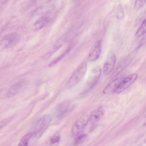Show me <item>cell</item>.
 Instances as JSON below:
<instances>
[{
  "label": "cell",
  "instance_id": "52a82bcc",
  "mask_svg": "<svg viewBox=\"0 0 146 146\" xmlns=\"http://www.w3.org/2000/svg\"><path fill=\"white\" fill-rule=\"evenodd\" d=\"M101 40H98L94 45L88 56V59L90 61H94L99 58L101 53Z\"/></svg>",
  "mask_w": 146,
  "mask_h": 146
},
{
  "label": "cell",
  "instance_id": "603a6c76",
  "mask_svg": "<svg viewBox=\"0 0 146 146\" xmlns=\"http://www.w3.org/2000/svg\"><path fill=\"white\" fill-rule=\"evenodd\" d=\"M60 136L59 135H56L53 137L50 140L51 144H54L57 142L59 140Z\"/></svg>",
  "mask_w": 146,
  "mask_h": 146
},
{
  "label": "cell",
  "instance_id": "7c38bea8",
  "mask_svg": "<svg viewBox=\"0 0 146 146\" xmlns=\"http://www.w3.org/2000/svg\"><path fill=\"white\" fill-rule=\"evenodd\" d=\"M104 111L102 107H100L93 111L91 113L90 119L93 122H96L100 120L103 116Z\"/></svg>",
  "mask_w": 146,
  "mask_h": 146
},
{
  "label": "cell",
  "instance_id": "44dd1931",
  "mask_svg": "<svg viewBox=\"0 0 146 146\" xmlns=\"http://www.w3.org/2000/svg\"><path fill=\"white\" fill-rule=\"evenodd\" d=\"M146 0H136L135 2L134 8L136 10H138L142 7L145 4Z\"/></svg>",
  "mask_w": 146,
  "mask_h": 146
},
{
  "label": "cell",
  "instance_id": "6da1fadb",
  "mask_svg": "<svg viewBox=\"0 0 146 146\" xmlns=\"http://www.w3.org/2000/svg\"><path fill=\"white\" fill-rule=\"evenodd\" d=\"M87 69L86 62L81 64L75 70L66 84L67 88H70L78 84L84 76Z\"/></svg>",
  "mask_w": 146,
  "mask_h": 146
},
{
  "label": "cell",
  "instance_id": "d4e9b609",
  "mask_svg": "<svg viewBox=\"0 0 146 146\" xmlns=\"http://www.w3.org/2000/svg\"><path fill=\"white\" fill-rule=\"evenodd\" d=\"M1 3H6L7 2V1H1Z\"/></svg>",
  "mask_w": 146,
  "mask_h": 146
},
{
  "label": "cell",
  "instance_id": "4fadbf2b",
  "mask_svg": "<svg viewBox=\"0 0 146 146\" xmlns=\"http://www.w3.org/2000/svg\"><path fill=\"white\" fill-rule=\"evenodd\" d=\"M23 84L22 81L19 82L12 86L6 94L7 98L12 97L16 95L22 88Z\"/></svg>",
  "mask_w": 146,
  "mask_h": 146
},
{
  "label": "cell",
  "instance_id": "30bf717a",
  "mask_svg": "<svg viewBox=\"0 0 146 146\" xmlns=\"http://www.w3.org/2000/svg\"><path fill=\"white\" fill-rule=\"evenodd\" d=\"M51 116L49 114L45 115L42 117L37 121L35 127L36 133L40 132L51 120Z\"/></svg>",
  "mask_w": 146,
  "mask_h": 146
},
{
  "label": "cell",
  "instance_id": "ac0fdd59",
  "mask_svg": "<svg viewBox=\"0 0 146 146\" xmlns=\"http://www.w3.org/2000/svg\"><path fill=\"white\" fill-rule=\"evenodd\" d=\"M146 20L145 19L137 31L135 36L136 37H140L144 35L146 32Z\"/></svg>",
  "mask_w": 146,
  "mask_h": 146
},
{
  "label": "cell",
  "instance_id": "4316f807",
  "mask_svg": "<svg viewBox=\"0 0 146 146\" xmlns=\"http://www.w3.org/2000/svg\"><path fill=\"white\" fill-rule=\"evenodd\" d=\"M1 91V90H0V92Z\"/></svg>",
  "mask_w": 146,
  "mask_h": 146
},
{
  "label": "cell",
  "instance_id": "d6986e66",
  "mask_svg": "<svg viewBox=\"0 0 146 146\" xmlns=\"http://www.w3.org/2000/svg\"><path fill=\"white\" fill-rule=\"evenodd\" d=\"M87 137L85 134H82L78 136L75 139L74 142V145H77L83 142Z\"/></svg>",
  "mask_w": 146,
  "mask_h": 146
},
{
  "label": "cell",
  "instance_id": "cb8c5ba5",
  "mask_svg": "<svg viewBox=\"0 0 146 146\" xmlns=\"http://www.w3.org/2000/svg\"><path fill=\"white\" fill-rule=\"evenodd\" d=\"M145 38H144L143 39L142 41H141V43L138 46V48L141 47L144 44H145Z\"/></svg>",
  "mask_w": 146,
  "mask_h": 146
},
{
  "label": "cell",
  "instance_id": "8fae6325",
  "mask_svg": "<svg viewBox=\"0 0 146 146\" xmlns=\"http://www.w3.org/2000/svg\"><path fill=\"white\" fill-rule=\"evenodd\" d=\"M53 4L48 5L40 7L34 11L33 14L35 15H44L50 13L54 8Z\"/></svg>",
  "mask_w": 146,
  "mask_h": 146
},
{
  "label": "cell",
  "instance_id": "8992f818",
  "mask_svg": "<svg viewBox=\"0 0 146 146\" xmlns=\"http://www.w3.org/2000/svg\"><path fill=\"white\" fill-rule=\"evenodd\" d=\"M90 117L85 115L78 119L75 123L72 129V134L76 135L80 133L88 123Z\"/></svg>",
  "mask_w": 146,
  "mask_h": 146
},
{
  "label": "cell",
  "instance_id": "ba28073f",
  "mask_svg": "<svg viewBox=\"0 0 146 146\" xmlns=\"http://www.w3.org/2000/svg\"><path fill=\"white\" fill-rule=\"evenodd\" d=\"M70 106L69 102L64 101L60 103L57 108L56 116L58 119H60L64 117L68 110Z\"/></svg>",
  "mask_w": 146,
  "mask_h": 146
},
{
  "label": "cell",
  "instance_id": "484cf974",
  "mask_svg": "<svg viewBox=\"0 0 146 146\" xmlns=\"http://www.w3.org/2000/svg\"><path fill=\"white\" fill-rule=\"evenodd\" d=\"M6 146H11V145L10 144H8Z\"/></svg>",
  "mask_w": 146,
  "mask_h": 146
},
{
  "label": "cell",
  "instance_id": "9c48e42d",
  "mask_svg": "<svg viewBox=\"0 0 146 146\" xmlns=\"http://www.w3.org/2000/svg\"><path fill=\"white\" fill-rule=\"evenodd\" d=\"M122 77L117 78L108 85L103 90L104 94H107L114 92L118 88L122 81L124 78Z\"/></svg>",
  "mask_w": 146,
  "mask_h": 146
},
{
  "label": "cell",
  "instance_id": "e0dca14e",
  "mask_svg": "<svg viewBox=\"0 0 146 146\" xmlns=\"http://www.w3.org/2000/svg\"><path fill=\"white\" fill-rule=\"evenodd\" d=\"M61 44H58L54 45L50 49L44 54V57L48 58L58 50L62 46Z\"/></svg>",
  "mask_w": 146,
  "mask_h": 146
},
{
  "label": "cell",
  "instance_id": "5b68a950",
  "mask_svg": "<svg viewBox=\"0 0 146 146\" xmlns=\"http://www.w3.org/2000/svg\"><path fill=\"white\" fill-rule=\"evenodd\" d=\"M138 77L137 74H131L125 78L118 88L114 92L116 93L121 92L128 88L135 80Z\"/></svg>",
  "mask_w": 146,
  "mask_h": 146
},
{
  "label": "cell",
  "instance_id": "7402d4cb",
  "mask_svg": "<svg viewBox=\"0 0 146 146\" xmlns=\"http://www.w3.org/2000/svg\"><path fill=\"white\" fill-rule=\"evenodd\" d=\"M11 119V117H9L0 122V129L8 123Z\"/></svg>",
  "mask_w": 146,
  "mask_h": 146
},
{
  "label": "cell",
  "instance_id": "5bb4252c",
  "mask_svg": "<svg viewBox=\"0 0 146 146\" xmlns=\"http://www.w3.org/2000/svg\"><path fill=\"white\" fill-rule=\"evenodd\" d=\"M48 17L42 16L40 18L34 25L35 29L38 31L43 28L49 22Z\"/></svg>",
  "mask_w": 146,
  "mask_h": 146
},
{
  "label": "cell",
  "instance_id": "3957f363",
  "mask_svg": "<svg viewBox=\"0 0 146 146\" xmlns=\"http://www.w3.org/2000/svg\"><path fill=\"white\" fill-rule=\"evenodd\" d=\"M116 60L115 55L112 52H110L104 61L103 67V72L104 75L109 74L113 69Z\"/></svg>",
  "mask_w": 146,
  "mask_h": 146
},
{
  "label": "cell",
  "instance_id": "2e32d148",
  "mask_svg": "<svg viewBox=\"0 0 146 146\" xmlns=\"http://www.w3.org/2000/svg\"><path fill=\"white\" fill-rule=\"evenodd\" d=\"M33 134V133L30 132L24 135L21 139L18 146H28L29 140Z\"/></svg>",
  "mask_w": 146,
  "mask_h": 146
},
{
  "label": "cell",
  "instance_id": "9a60e30c",
  "mask_svg": "<svg viewBox=\"0 0 146 146\" xmlns=\"http://www.w3.org/2000/svg\"><path fill=\"white\" fill-rule=\"evenodd\" d=\"M131 59H127L121 63L116 68L113 74V77H115L120 73L130 63Z\"/></svg>",
  "mask_w": 146,
  "mask_h": 146
},
{
  "label": "cell",
  "instance_id": "7a4b0ae2",
  "mask_svg": "<svg viewBox=\"0 0 146 146\" xmlns=\"http://www.w3.org/2000/svg\"><path fill=\"white\" fill-rule=\"evenodd\" d=\"M101 72V68L99 66L92 68L86 83L83 93H86L96 85L100 77Z\"/></svg>",
  "mask_w": 146,
  "mask_h": 146
},
{
  "label": "cell",
  "instance_id": "ffe728a7",
  "mask_svg": "<svg viewBox=\"0 0 146 146\" xmlns=\"http://www.w3.org/2000/svg\"><path fill=\"white\" fill-rule=\"evenodd\" d=\"M68 50H68L66 52L64 53L61 55L60 56L52 60L48 64V66L50 67H52L59 62L64 57V55L66 54V53L68 52Z\"/></svg>",
  "mask_w": 146,
  "mask_h": 146
},
{
  "label": "cell",
  "instance_id": "277c9868",
  "mask_svg": "<svg viewBox=\"0 0 146 146\" xmlns=\"http://www.w3.org/2000/svg\"><path fill=\"white\" fill-rule=\"evenodd\" d=\"M18 39L17 35L11 33L5 36L0 42V46L2 48H9L15 44Z\"/></svg>",
  "mask_w": 146,
  "mask_h": 146
}]
</instances>
